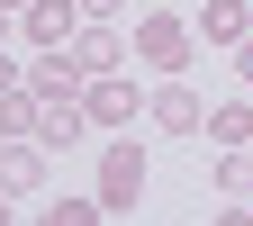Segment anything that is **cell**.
<instances>
[{"label": "cell", "instance_id": "2e32d148", "mask_svg": "<svg viewBox=\"0 0 253 226\" xmlns=\"http://www.w3.org/2000/svg\"><path fill=\"white\" fill-rule=\"evenodd\" d=\"M18 82H27V73H18V63H9V45H0V90H18Z\"/></svg>", "mask_w": 253, "mask_h": 226}, {"label": "cell", "instance_id": "e0dca14e", "mask_svg": "<svg viewBox=\"0 0 253 226\" xmlns=\"http://www.w3.org/2000/svg\"><path fill=\"white\" fill-rule=\"evenodd\" d=\"M9 37H18V9H9V0H0V45H9Z\"/></svg>", "mask_w": 253, "mask_h": 226}, {"label": "cell", "instance_id": "7c38bea8", "mask_svg": "<svg viewBox=\"0 0 253 226\" xmlns=\"http://www.w3.org/2000/svg\"><path fill=\"white\" fill-rule=\"evenodd\" d=\"M37 118H45V100H37V90H0V136H37Z\"/></svg>", "mask_w": 253, "mask_h": 226}, {"label": "cell", "instance_id": "6da1fadb", "mask_svg": "<svg viewBox=\"0 0 253 226\" xmlns=\"http://www.w3.org/2000/svg\"><path fill=\"white\" fill-rule=\"evenodd\" d=\"M190 54H199V18H172V9H145L136 18V63H145L154 82L190 73Z\"/></svg>", "mask_w": 253, "mask_h": 226}, {"label": "cell", "instance_id": "30bf717a", "mask_svg": "<svg viewBox=\"0 0 253 226\" xmlns=\"http://www.w3.org/2000/svg\"><path fill=\"white\" fill-rule=\"evenodd\" d=\"M82 127H90V109H82V100H45V118H37V136H45L54 154H73V145H82Z\"/></svg>", "mask_w": 253, "mask_h": 226}, {"label": "cell", "instance_id": "277c9868", "mask_svg": "<svg viewBox=\"0 0 253 226\" xmlns=\"http://www.w3.org/2000/svg\"><path fill=\"white\" fill-rule=\"evenodd\" d=\"M145 118L163 127V136H199V127H208V100L172 73V82H154V90H145Z\"/></svg>", "mask_w": 253, "mask_h": 226}, {"label": "cell", "instance_id": "4fadbf2b", "mask_svg": "<svg viewBox=\"0 0 253 226\" xmlns=\"http://www.w3.org/2000/svg\"><path fill=\"white\" fill-rule=\"evenodd\" d=\"M217 190L253 208V154H244V145H217Z\"/></svg>", "mask_w": 253, "mask_h": 226}, {"label": "cell", "instance_id": "9a60e30c", "mask_svg": "<svg viewBox=\"0 0 253 226\" xmlns=\"http://www.w3.org/2000/svg\"><path fill=\"white\" fill-rule=\"evenodd\" d=\"M235 82H244V90H253V37H244V45H235Z\"/></svg>", "mask_w": 253, "mask_h": 226}, {"label": "cell", "instance_id": "ba28073f", "mask_svg": "<svg viewBox=\"0 0 253 226\" xmlns=\"http://www.w3.org/2000/svg\"><path fill=\"white\" fill-rule=\"evenodd\" d=\"M73 63H82V73H118V63H126V37H118L109 18H82L73 27Z\"/></svg>", "mask_w": 253, "mask_h": 226}, {"label": "cell", "instance_id": "8992f818", "mask_svg": "<svg viewBox=\"0 0 253 226\" xmlns=\"http://www.w3.org/2000/svg\"><path fill=\"white\" fill-rule=\"evenodd\" d=\"M82 18H90L82 0H27V9H18V37L45 54V45H73V27H82Z\"/></svg>", "mask_w": 253, "mask_h": 226}, {"label": "cell", "instance_id": "8fae6325", "mask_svg": "<svg viewBox=\"0 0 253 226\" xmlns=\"http://www.w3.org/2000/svg\"><path fill=\"white\" fill-rule=\"evenodd\" d=\"M208 136L217 145H253V100H208Z\"/></svg>", "mask_w": 253, "mask_h": 226}, {"label": "cell", "instance_id": "7a4b0ae2", "mask_svg": "<svg viewBox=\"0 0 253 226\" xmlns=\"http://www.w3.org/2000/svg\"><path fill=\"white\" fill-rule=\"evenodd\" d=\"M136 199H145V145L118 127V136H109V154H100V208H109V217H126Z\"/></svg>", "mask_w": 253, "mask_h": 226}, {"label": "cell", "instance_id": "3957f363", "mask_svg": "<svg viewBox=\"0 0 253 226\" xmlns=\"http://www.w3.org/2000/svg\"><path fill=\"white\" fill-rule=\"evenodd\" d=\"M45 172H54V145L45 136H0V190H9V199H37Z\"/></svg>", "mask_w": 253, "mask_h": 226}, {"label": "cell", "instance_id": "52a82bcc", "mask_svg": "<svg viewBox=\"0 0 253 226\" xmlns=\"http://www.w3.org/2000/svg\"><path fill=\"white\" fill-rule=\"evenodd\" d=\"M27 90H37V100H82V90H90V73L73 63V45H45L37 63H27Z\"/></svg>", "mask_w": 253, "mask_h": 226}, {"label": "cell", "instance_id": "d6986e66", "mask_svg": "<svg viewBox=\"0 0 253 226\" xmlns=\"http://www.w3.org/2000/svg\"><path fill=\"white\" fill-rule=\"evenodd\" d=\"M9 9H27V0H9Z\"/></svg>", "mask_w": 253, "mask_h": 226}, {"label": "cell", "instance_id": "ac0fdd59", "mask_svg": "<svg viewBox=\"0 0 253 226\" xmlns=\"http://www.w3.org/2000/svg\"><path fill=\"white\" fill-rule=\"evenodd\" d=\"M82 9H90V18H118V9H126V0H82Z\"/></svg>", "mask_w": 253, "mask_h": 226}, {"label": "cell", "instance_id": "5bb4252c", "mask_svg": "<svg viewBox=\"0 0 253 226\" xmlns=\"http://www.w3.org/2000/svg\"><path fill=\"white\" fill-rule=\"evenodd\" d=\"M109 208H100V190H90V199H73V190H54L45 199V226H100Z\"/></svg>", "mask_w": 253, "mask_h": 226}, {"label": "cell", "instance_id": "9c48e42d", "mask_svg": "<svg viewBox=\"0 0 253 226\" xmlns=\"http://www.w3.org/2000/svg\"><path fill=\"white\" fill-rule=\"evenodd\" d=\"M253 37V0H208V9H199V45H244Z\"/></svg>", "mask_w": 253, "mask_h": 226}, {"label": "cell", "instance_id": "5b68a950", "mask_svg": "<svg viewBox=\"0 0 253 226\" xmlns=\"http://www.w3.org/2000/svg\"><path fill=\"white\" fill-rule=\"evenodd\" d=\"M82 109H90V127H136V109H145V90L126 82V73H90V90H82Z\"/></svg>", "mask_w": 253, "mask_h": 226}]
</instances>
